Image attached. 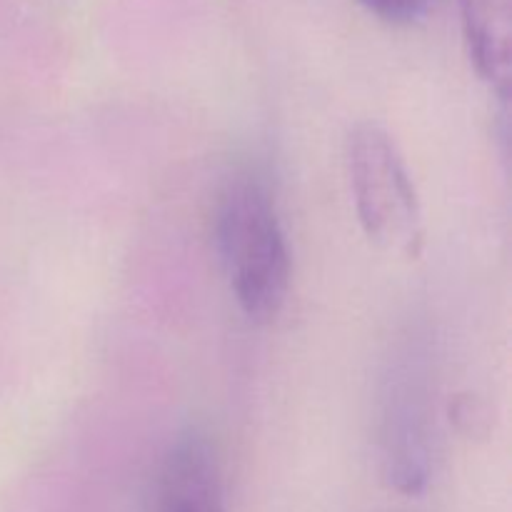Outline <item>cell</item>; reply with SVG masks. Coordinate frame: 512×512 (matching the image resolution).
<instances>
[{"label":"cell","mask_w":512,"mask_h":512,"mask_svg":"<svg viewBox=\"0 0 512 512\" xmlns=\"http://www.w3.org/2000/svg\"><path fill=\"white\" fill-rule=\"evenodd\" d=\"M375 18L393 25H413L428 18L440 0H358Z\"/></svg>","instance_id":"cell-6"},{"label":"cell","mask_w":512,"mask_h":512,"mask_svg":"<svg viewBox=\"0 0 512 512\" xmlns=\"http://www.w3.org/2000/svg\"><path fill=\"white\" fill-rule=\"evenodd\" d=\"M155 512H228L218 450L205 430L188 428L170 443L160 465Z\"/></svg>","instance_id":"cell-4"},{"label":"cell","mask_w":512,"mask_h":512,"mask_svg":"<svg viewBox=\"0 0 512 512\" xmlns=\"http://www.w3.org/2000/svg\"><path fill=\"white\" fill-rule=\"evenodd\" d=\"M215 238L240 310L255 323L278 318L290 288V250L263 175L240 170L228 178L215 210Z\"/></svg>","instance_id":"cell-1"},{"label":"cell","mask_w":512,"mask_h":512,"mask_svg":"<svg viewBox=\"0 0 512 512\" xmlns=\"http://www.w3.org/2000/svg\"><path fill=\"white\" fill-rule=\"evenodd\" d=\"M433 408L423 358L403 355L385 375L380 405V468L393 490L420 495L433 470Z\"/></svg>","instance_id":"cell-3"},{"label":"cell","mask_w":512,"mask_h":512,"mask_svg":"<svg viewBox=\"0 0 512 512\" xmlns=\"http://www.w3.org/2000/svg\"><path fill=\"white\" fill-rule=\"evenodd\" d=\"M345 168L365 235L388 253L415 260L425 248V220L413 175L393 135L358 123L345 140Z\"/></svg>","instance_id":"cell-2"},{"label":"cell","mask_w":512,"mask_h":512,"mask_svg":"<svg viewBox=\"0 0 512 512\" xmlns=\"http://www.w3.org/2000/svg\"><path fill=\"white\" fill-rule=\"evenodd\" d=\"M460 25L475 73L500 95L512 85V3L510 0H458Z\"/></svg>","instance_id":"cell-5"}]
</instances>
